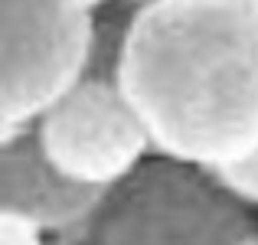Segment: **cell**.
Wrapping results in <instances>:
<instances>
[{
  "mask_svg": "<svg viewBox=\"0 0 258 245\" xmlns=\"http://www.w3.org/2000/svg\"><path fill=\"white\" fill-rule=\"evenodd\" d=\"M105 193L66 180L43 157L33 128L0 134V213L17 216L43 235L59 239L76 229Z\"/></svg>",
  "mask_w": 258,
  "mask_h": 245,
  "instance_id": "obj_5",
  "label": "cell"
},
{
  "mask_svg": "<svg viewBox=\"0 0 258 245\" xmlns=\"http://www.w3.org/2000/svg\"><path fill=\"white\" fill-rule=\"evenodd\" d=\"M114 82L157 157L216 173L258 151V4H138Z\"/></svg>",
  "mask_w": 258,
  "mask_h": 245,
  "instance_id": "obj_1",
  "label": "cell"
},
{
  "mask_svg": "<svg viewBox=\"0 0 258 245\" xmlns=\"http://www.w3.org/2000/svg\"><path fill=\"white\" fill-rule=\"evenodd\" d=\"M245 245H258V235H252V239H248V242H245Z\"/></svg>",
  "mask_w": 258,
  "mask_h": 245,
  "instance_id": "obj_8",
  "label": "cell"
},
{
  "mask_svg": "<svg viewBox=\"0 0 258 245\" xmlns=\"http://www.w3.org/2000/svg\"><path fill=\"white\" fill-rule=\"evenodd\" d=\"M101 4H0V134L36 128L92 72Z\"/></svg>",
  "mask_w": 258,
  "mask_h": 245,
  "instance_id": "obj_3",
  "label": "cell"
},
{
  "mask_svg": "<svg viewBox=\"0 0 258 245\" xmlns=\"http://www.w3.org/2000/svg\"><path fill=\"white\" fill-rule=\"evenodd\" d=\"M0 245H52V242L39 229H33L30 222L0 213Z\"/></svg>",
  "mask_w": 258,
  "mask_h": 245,
  "instance_id": "obj_7",
  "label": "cell"
},
{
  "mask_svg": "<svg viewBox=\"0 0 258 245\" xmlns=\"http://www.w3.org/2000/svg\"><path fill=\"white\" fill-rule=\"evenodd\" d=\"M43 157L88 190H111L147 163L154 151L138 111L118 82L85 79L52 111L36 121Z\"/></svg>",
  "mask_w": 258,
  "mask_h": 245,
  "instance_id": "obj_4",
  "label": "cell"
},
{
  "mask_svg": "<svg viewBox=\"0 0 258 245\" xmlns=\"http://www.w3.org/2000/svg\"><path fill=\"white\" fill-rule=\"evenodd\" d=\"M213 183L222 190L226 196H232L235 203L242 206H258V151L252 154L248 160L235 163V167H226V170H216Z\"/></svg>",
  "mask_w": 258,
  "mask_h": 245,
  "instance_id": "obj_6",
  "label": "cell"
},
{
  "mask_svg": "<svg viewBox=\"0 0 258 245\" xmlns=\"http://www.w3.org/2000/svg\"><path fill=\"white\" fill-rule=\"evenodd\" d=\"M258 235L242 203L203 170L147 160L52 245H245Z\"/></svg>",
  "mask_w": 258,
  "mask_h": 245,
  "instance_id": "obj_2",
  "label": "cell"
}]
</instances>
